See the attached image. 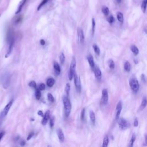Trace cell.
<instances>
[{"label":"cell","mask_w":147,"mask_h":147,"mask_svg":"<svg viewBox=\"0 0 147 147\" xmlns=\"http://www.w3.org/2000/svg\"><path fill=\"white\" fill-rule=\"evenodd\" d=\"M107 21H108L109 23L112 24L114 23V21H115V18H114L113 16H110L107 18Z\"/></svg>","instance_id":"37"},{"label":"cell","mask_w":147,"mask_h":147,"mask_svg":"<svg viewBox=\"0 0 147 147\" xmlns=\"http://www.w3.org/2000/svg\"><path fill=\"white\" fill-rule=\"evenodd\" d=\"M40 43L41 45H44L45 42V40H43V39H41L40 41Z\"/></svg>","instance_id":"43"},{"label":"cell","mask_w":147,"mask_h":147,"mask_svg":"<svg viewBox=\"0 0 147 147\" xmlns=\"http://www.w3.org/2000/svg\"><path fill=\"white\" fill-rule=\"evenodd\" d=\"M13 101H14L13 100H11L6 105L5 107H4L3 111H2V113L1 114V117L2 118H4V117H5V116L8 115L9 111V109L12 106L13 103Z\"/></svg>","instance_id":"6"},{"label":"cell","mask_w":147,"mask_h":147,"mask_svg":"<svg viewBox=\"0 0 147 147\" xmlns=\"http://www.w3.org/2000/svg\"><path fill=\"white\" fill-rule=\"evenodd\" d=\"M26 2H27V0H22V1L20 2V5L18 7V9H17V10L16 12V14H19V13H20V12L22 10V9H23V6L25 4Z\"/></svg>","instance_id":"16"},{"label":"cell","mask_w":147,"mask_h":147,"mask_svg":"<svg viewBox=\"0 0 147 147\" xmlns=\"http://www.w3.org/2000/svg\"><path fill=\"white\" fill-rule=\"evenodd\" d=\"M50 1V0H43V1L40 3V4L39 5L38 9H37V10H38V11L40 10L41 9V8H42V7H43V6H44L47 3H48V1Z\"/></svg>","instance_id":"26"},{"label":"cell","mask_w":147,"mask_h":147,"mask_svg":"<svg viewBox=\"0 0 147 147\" xmlns=\"http://www.w3.org/2000/svg\"><path fill=\"white\" fill-rule=\"evenodd\" d=\"M54 123H55V120H54V117H52L50 118V128H52L54 125Z\"/></svg>","instance_id":"35"},{"label":"cell","mask_w":147,"mask_h":147,"mask_svg":"<svg viewBox=\"0 0 147 147\" xmlns=\"http://www.w3.org/2000/svg\"><path fill=\"white\" fill-rule=\"evenodd\" d=\"M38 114L39 115H40L41 117H44V114L42 112V111H39L38 112Z\"/></svg>","instance_id":"45"},{"label":"cell","mask_w":147,"mask_h":147,"mask_svg":"<svg viewBox=\"0 0 147 147\" xmlns=\"http://www.w3.org/2000/svg\"><path fill=\"white\" fill-rule=\"evenodd\" d=\"M102 12L105 16H108V14H109V8L107 7V6H102V8L101 9Z\"/></svg>","instance_id":"25"},{"label":"cell","mask_w":147,"mask_h":147,"mask_svg":"<svg viewBox=\"0 0 147 147\" xmlns=\"http://www.w3.org/2000/svg\"><path fill=\"white\" fill-rule=\"evenodd\" d=\"M129 85L132 91L135 93H137L140 88V85L137 79L135 77L131 78L129 80Z\"/></svg>","instance_id":"2"},{"label":"cell","mask_w":147,"mask_h":147,"mask_svg":"<svg viewBox=\"0 0 147 147\" xmlns=\"http://www.w3.org/2000/svg\"><path fill=\"white\" fill-rule=\"evenodd\" d=\"M93 70L96 79L99 81V82H100L102 79V72L101 71L100 69L99 68V67L97 66H95V67H94Z\"/></svg>","instance_id":"7"},{"label":"cell","mask_w":147,"mask_h":147,"mask_svg":"<svg viewBox=\"0 0 147 147\" xmlns=\"http://www.w3.org/2000/svg\"><path fill=\"white\" fill-rule=\"evenodd\" d=\"M74 83H75V86L76 89L78 93H80L82 90V85H81V81L79 76H78L76 72H75L74 75Z\"/></svg>","instance_id":"5"},{"label":"cell","mask_w":147,"mask_h":147,"mask_svg":"<svg viewBox=\"0 0 147 147\" xmlns=\"http://www.w3.org/2000/svg\"><path fill=\"white\" fill-rule=\"evenodd\" d=\"M130 50L135 55H137L139 53V50L135 45H132L130 47Z\"/></svg>","instance_id":"19"},{"label":"cell","mask_w":147,"mask_h":147,"mask_svg":"<svg viewBox=\"0 0 147 147\" xmlns=\"http://www.w3.org/2000/svg\"><path fill=\"white\" fill-rule=\"evenodd\" d=\"M108 66L109 68L111 70L115 69V63L114 62V61L111 59H110V60L108 61Z\"/></svg>","instance_id":"28"},{"label":"cell","mask_w":147,"mask_h":147,"mask_svg":"<svg viewBox=\"0 0 147 147\" xmlns=\"http://www.w3.org/2000/svg\"><path fill=\"white\" fill-rule=\"evenodd\" d=\"M116 1H117V3H121V0H116Z\"/></svg>","instance_id":"49"},{"label":"cell","mask_w":147,"mask_h":147,"mask_svg":"<svg viewBox=\"0 0 147 147\" xmlns=\"http://www.w3.org/2000/svg\"><path fill=\"white\" fill-rule=\"evenodd\" d=\"M63 104H64L66 117L68 118L69 117L70 113H71V102H70V101L69 98H68V97H66V96L63 98Z\"/></svg>","instance_id":"1"},{"label":"cell","mask_w":147,"mask_h":147,"mask_svg":"<svg viewBox=\"0 0 147 147\" xmlns=\"http://www.w3.org/2000/svg\"><path fill=\"white\" fill-rule=\"evenodd\" d=\"M10 83V78L8 76H6V78H5V80L3 83V86L4 87V88H8V87L9 86Z\"/></svg>","instance_id":"20"},{"label":"cell","mask_w":147,"mask_h":147,"mask_svg":"<svg viewBox=\"0 0 147 147\" xmlns=\"http://www.w3.org/2000/svg\"><path fill=\"white\" fill-rule=\"evenodd\" d=\"M124 69L127 72H130V70H131V64L130 63H129V62H125L124 64Z\"/></svg>","instance_id":"24"},{"label":"cell","mask_w":147,"mask_h":147,"mask_svg":"<svg viewBox=\"0 0 147 147\" xmlns=\"http://www.w3.org/2000/svg\"><path fill=\"white\" fill-rule=\"evenodd\" d=\"M70 90V85L69 83H67L65 87V91L66 93L67 94V96H69Z\"/></svg>","instance_id":"33"},{"label":"cell","mask_w":147,"mask_h":147,"mask_svg":"<svg viewBox=\"0 0 147 147\" xmlns=\"http://www.w3.org/2000/svg\"><path fill=\"white\" fill-rule=\"evenodd\" d=\"M147 106V98L146 97H144L142 100L141 104L140 105V110H142L145 108Z\"/></svg>","instance_id":"17"},{"label":"cell","mask_w":147,"mask_h":147,"mask_svg":"<svg viewBox=\"0 0 147 147\" xmlns=\"http://www.w3.org/2000/svg\"><path fill=\"white\" fill-rule=\"evenodd\" d=\"M0 125H1V124H0Z\"/></svg>","instance_id":"50"},{"label":"cell","mask_w":147,"mask_h":147,"mask_svg":"<svg viewBox=\"0 0 147 147\" xmlns=\"http://www.w3.org/2000/svg\"><path fill=\"white\" fill-rule=\"evenodd\" d=\"M34 135V132H30L29 134V135H28V136L27 137V140H28V141H29V140H30L32 139V137H33V136Z\"/></svg>","instance_id":"42"},{"label":"cell","mask_w":147,"mask_h":147,"mask_svg":"<svg viewBox=\"0 0 147 147\" xmlns=\"http://www.w3.org/2000/svg\"><path fill=\"white\" fill-rule=\"evenodd\" d=\"M79 41L80 43L81 44H83L85 41V36H84V33H83V31L82 29L80 28L79 30Z\"/></svg>","instance_id":"14"},{"label":"cell","mask_w":147,"mask_h":147,"mask_svg":"<svg viewBox=\"0 0 147 147\" xmlns=\"http://www.w3.org/2000/svg\"><path fill=\"white\" fill-rule=\"evenodd\" d=\"M49 119H50V111H47V112L45 113V115H44L43 119L42 120V122H41V124H42L43 125H45Z\"/></svg>","instance_id":"13"},{"label":"cell","mask_w":147,"mask_h":147,"mask_svg":"<svg viewBox=\"0 0 147 147\" xmlns=\"http://www.w3.org/2000/svg\"><path fill=\"white\" fill-rule=\"evenodd\" d=\"M147 8V0H143L142 3L141 4V10L144 13H145L146 12Z\"/></svg>","instance_id":"23"},{"label":"cell","mask_w":147,"mask_h":147,"mask_svg":"<svg viewBox=\"0 0 147 147\" xmlns=\"http://www.w3.org/2000/svg\"><path fill=\"white\" fill-rule=\"evenodd\" d=\"M21 18L20 17H19V18H17V20L16 21V23H20V21H21Z\"/></svg>","instance_id":"46"},{"label":"cell","mask_w":147,"mask_h":147,"mask_svg":"<svg viewBox=\"0 0 147 147\" xmlns=\"http://www.w3.org/2000/svg\"><path fill=\"white\" fill-rule=\"evenodd\" d=\"M57 135H58V136L59 137V139L60 140V141L61 142H64V139H65V137H64V135L63 133V131L61 130L60 129H57Z\"/></svg>","instance_id":"11"},{"label":"cell","mask_w":147,"mask_h":147,"mask_svg":"<svg viewBox=\"0 0 147 147\" xmlns=\"http://www.w3.org/2000/svg\"><path fill=\"white\" fill-rule=\"evenodd\" d=\"M135 140H136V135H133L132 136L129 146H132L133 145V144H134V142H135Z\"/></svg>","instance_id":"34"},{"label":"cell","mask_w":147,"mask_h":147,"mask_svg":"<svg viewBox=\"0 0 147 147\" xmlns=\"http://www.w3.org/2000/svg\"><path fill=\"white\" fill-rule=\"evenodd\" d=\"M55 80L53 78H49L47 80V85L49 87H51L54 86Z\"/></svg>","instance_id":"21"},{"label":"cell","mask_w":147,"mask_h":147,"mask_svg":"<svg viewBox=\"0 0 147 147\" xmlns=\"http://www.w3.org/2000/svg\"><path fill=\"white\" fill-rule=\"evenodd\" d=\"M85 109H83L82 110V112H81V116H80V118L81 120L83 121L85 118Z\"/></svg>","instance_id":"39"},{"label":"cell","mask_w":147,"mask_h":147,"mask_svg":"<svg viewBox=\"0 0 147 147\" xmlns=\"http://www.w3.org/2000/svg\"><path fill=\"white\" fill-rule=\"evenodd\" d=\"M29 86L30 87H33V88H34V89H36L37 88L36 87V82H35V81H32V82H30L29 83Z\"/></svg>","instance_id":"38"},{"label":"cell","mask_w":147,"mask_h":147,"mask_svg":"<svg viewBox=\"0 0 147 147\" xmlns=\"http://www.w3.org/2000/svg\"><path fill=\"white\" fill-rule=\"evenodd\" d=\"M87 61H88L89 65L90 66V67L92 68V69H94V67H95V63H94V58L93 56L91 55H89L87 57Z\"/></svg>","instance_id":"12"},{"label":"cell","mask_w":147,"mask_h":147,"mask_svg":"<svg viewBox=\"0 0 147 147\" xmlns=\"http://www.w3.org/2000/svg\"><path fill=\"white\" fill-rule=\"evenodd\" d=\"M10 39V42H9V47L7 53H6L5 55V58H8V57L10 55V54L12 52L13 48V45H14V39L12 37H11Z\"/></svg>","instance_id":"8"},{"label":"cell","mask_w":147,"mask_h":147,"mask_svg":"<svg viewBox=\"0 0 147 147\" xmlns=\"http://www.w3.org/2000/svg\"><path fill=\"white\" fill-rule=\"evenodd\" d=\"M90 114V120L91 123L93 125L95 124V115L93 111L90 110L89 112Z\"/></svg>","instance_id":"18"},{"label":"cell","mask_w":147,"mask_h":147,"mask_svg":"<svg viewBox=\"0 0 147 147\" xmlns=\"http://www.w3.org/2000/svg\"><path fill=\"white\" fill-rule=\"evenodd\" d=\"M109 141V140L108 136L105 137V138L104 139V140H103L102 146L103 147H107V146H108Z\"/></svg>","instance_id":"27"},{"label":"cell","mask_w":147,"mask_h":147,"mask_svg":"<svg viewBox=\"0 0 147 147\" xmlns=\"http://www.w3.org/2000/svg\"><path fill=\"white\" fill-rule=\"evenodd\" d=\"M133 125H134V126H135V127H137V126H138V125H139V121H138L137 118H136L135 121H134Z\"/></svg>","instance_id":"41"},{"label":"cell","mask_w":147,"mask_h":147,"mask_svg":"<svg viewBox=\"0 0 147 147\" xmlns=\"http://www.w3.org/2000/svg\"><path fill=\"white\" fill-rule=\"evenodd\" d=\"M122 109V104L121 101H119L118 102L116 106V120H118V118H120V115Z\"/></svg>","instance_id":"10"},{"label":"cell","mask_w":147,"mask_h":147,"mask_svg":"<svg viewBox=\"0 0 147 147\" xmlns=\"http://www.w3.org/2000/svg\"><path fill=\"white\" fill-rule=\"evenodd\" d=\"M95 19L94 18L92 19V33H93V35H94V32H95Z\"/></svg>","instance_id":"32"},{"label":"cell","mask_w":147,"mask_h":147,"mask_svg":"<svg viewBox=\"0 0 147 147\" xmlns=\"http://www.w3.org/2000/svg\"><path fill=\"white\" fill-rule=\"evenodd\" d=\"M118 121V126L121 130H126L130 127V124L123 118H119Z\"/></svg>","instance_id":"4"},{"label":"cell","mask_w":147,"mask_h":147,"mask_svg":"<svg viewBox=\"0 0 147 147\" xmlns=\"http://www.w3.org/2000/svg\"><path fill=\"white\" fill-rule=\"evenodd\" d=\"M25 141H22V142H21V144H21V146H24V145H25Z\"/></svg>","instance_id":"48"},{"label":"cell","mask_w":147,"mask_h":147,"mask_svg":"<svg viewBox=\"0 0 147 147\" xmlns=\"http://www.w3.org/2000/svg\"><path fill=\"white\" fill-rule=\"evenodd\" d=\"M76 60L75 57H72V59L70 64V70L69 72V78L70 80H71L74 77V75L75 72V68H76Z\"/></svg>","instance_id":"3"},{"label":"cell","mask_w":147,"mask_h":147,"mask_svg":"<svg viewBox=\"0 0 147 147\" xmlns=\"http://www.w3.org/2000/svg\"><path fill=\"white\" fill-rule=\"evenodd\" d=\"M4 135H5V132H2L0 133V141H1L2 138L3 137Z\"/></svg>","instance_id":"44"},{"label":"cell","mask_w":147,"mask_h":147,"mask_svg":"<svg viewBox=\"0 0 147 147\" xmlns=\"http://www.w3.org/2000/svg\"><path fill=\"white\" fill-rule=\"evenodd\" d=\"M59 59H60V62L61 64H64V63L65 62V56L63 52H62V53L60 54V56H59Z\"/></svg>","instance_id":"31"},{"label":"cell","mask_w":147,"mask_h":147,"mask_svg":"<svg viewBox=\"0 0 147 147\" xmlns=\"http://www.w3.org/2000/svg\"><path fill=\"white\" fill-rule=\"evenodd\" d=\"M93 49L94 50V51H95V54L96 55H99L100 54V48L98 47V46L96 44H93Z\"/></svg>","instance_id":"29"},{"label":"cell","mask_w":147,"mask_h":147,"mask_svg":"<svg viewBox=\"0 0 147 147\" xmlns=\"http://www.w3.org/2000/svg\"><path fill=\"white\" fill-rule=\"evenodd\" d=\"M54 70H55V73L57 74V75H59V74H60L61 69H60V66H59V64L58 63L54 62Z\"/></svg>","instance_id":"15"},{"label":"cell","mask_w":147,"mask_h":147,"mask_svg":"<svg viewBox=\"0 0 147 147\" xmlns=\"http://www.w3.org/2000/svg\"><path fill=\"white\" fill-rule=\"evenodd\" d=\"M109 100V95L106 89H104L102 91V102L104 105H106Z\"/></svg>","instance_id":"9"},{"label":"cell","mask_w":147,"mask_h":147,"mask_svg":"<svg viewBox=\"0 0 147 147\" xmlns=\"http://www.w3.org/2000/svg\"><path fill=\"white\" fill-rule=\"evenodd\" d=\"M36 91H35V97L37 100H39L41 97V93H40V90L36 88Z\"/></svg>","instance_id":"30"},{"label":"cell","mask_w":147,"mask_h":147,"mask_svg":"<svg viewBox=\"0 0 147 147\" xmlns=\"http://www.w3.org/2000/svg\"><path fill=\"white\" fill-rule=\"evenodd\" d=\"M45 89V86L44 84V83H41V84H40V85H39V89L40 90H44Z\"/></svg>","instance_id":"40"},{"label":"cell","mask_w":147,"mask_h":147,"mask_svg":"<svg viewBox=\"0 0 147 147\" xmlns=\"http://www.w3.org/2000/svg\"><path fill=\"white\" fill-rule=\"evenodd\" d=\"M48 100H49V101H50L51 102H53L54 101V96L51 94H50V93L48 94Z\"/></svg>","instance_id":"36"},{"label":"cell","mask_w":147,"mask_h":147,"mask_svg":"<svg viewBox=\"0 0 147 147\" xmlns=\"http://www.w3.org/2000/svg\"><path fill=\"white\" fill-rule=\"evenodd\" d=\"M145 144L144 145H147V135H145Z\"/></svg>","instance_id":"47"},{"label":"cell","mask_w":147,"mask_h":147,"mask_svg":"<svg viewBox=\"0 0 147 147\" xmlns=\"http://www.w3.org/2000/svg\"><path fill=\"white\" fill-rule=\"evenodd\" d=\"M117 18L118 21L120 22L121 23H122L124 22V16L123 14L121 12H118L117 13Z\"/></svg>","instance_id":"22"}]
</instances>
